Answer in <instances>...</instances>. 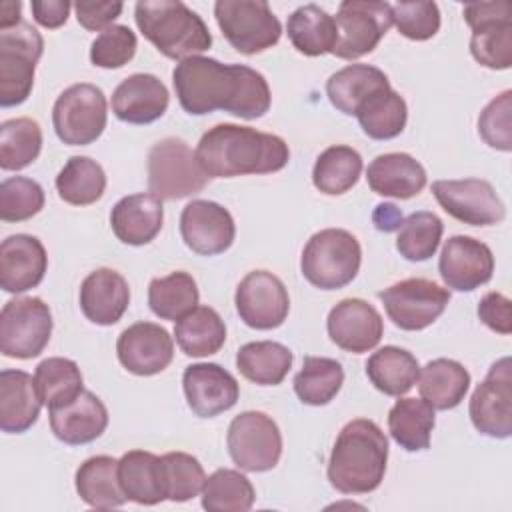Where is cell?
I'll list each match as a JSON object with an SVG mask.
<instances>
[{"instance_id":"cell-30","label":"cell","mask_w":512,"mask_h":512,"mask_svg":"<svg viewBox=\"0 0 512 512\" xmlns=\"http://www.w3.org/2000/svg\"><path fill=\"white\" fill-rule=\"evenodd\" d=\"M388 76L370 64H348L326 82L330 104L346 116H356L358 108L378 90L388 88Z\"/></svg>"},{"instance_id":"cell-32","label":"cell","mask_w":512,"mask_h":512,"mask_svg":"<svg viewBox=\"0 0 512 512\" xmlns=\"http://www.w3.org/2000/svg\"><path fill=\"white\" fill-rule=\"evenodd\" d=\"M74 484L80 500L98 510L118 508L128 500L118 482V460L106 454L84 460L76 470Z\"/></svg>"},{"instance_id":"cell-11","label":"cell","mask_w":512,"mask_h":512,"mask_svg":"<svg viewBox=\"0 0 512 512\" xmlns=\"http://www.w3.org/2000/svg\"><path fill=\"white\" fill-rule=\"evenodd\" d=\"M472 28L470 52L474 60L492 70L512 66V4L508 0L472 2L462 8Z\"/></svg>"},{"instance_id":"cell-19","label":"cell","mask_w":512,"mask_h":512,"mask_svg":"<svg viewBox=\"0 0 512 512\" xmlns=\"http://www.w3.org/2000/svg\"><path fill=\"white\" fill-rule=\"evenodd\" d=\"M438 272L448 288L458 292H472L492 278V250L472 236H452L444 242L440 252Z\"/></svg>"},{"instance_id":"cell-23","label":"cell","mask_w":512,"mask_h":512,"mask_svg":"<svg viewBox=\"0 0 512 512\" xmlns=\"http://www.w3.org/2000/svg\"><path fill=\"white\" fill-rule=\"evenodd\" d=\"M48 268L44 244L30 234H12L0 244V286L8 294L36 288Z\"/></svg>"},{"instance_id":"cell-53","label":"cell","mask_w":512,"mask_h":512,"mask_svg":"<svg viewBox=\"0 0 512 512\" xmlns=\"http://www.w3.org/2000/svg\"><path fill=\"white\" fill-rule=\"evenodd\" d=\"M124 4L122 2H88V0H80L74 4V12H76V20L82 28L90 30V32H102L108 26H112V22L122 14Z\"/></svg>"},{"instance_id":"cell-29","label":"cell","mask_w":512,"mask_h":512,"mask_svg":"<svg viewBox=\"0 0 512 512\" xmlns=\"http://www.w3.org/2000/svg\"><path fill=\"white\" fill-rule=\"evenodd\" d=\"M42 398L34 378L24 370L0 372V428L6 434H22L40 416Z\"/></svg>"},{"instance_id":"cell-45","label":"cell","mask_w":512,"mask_h":512,"mask_svg":"<svg viewBox=\"0 0 512 512\" xmlns=\"http://www.w3.org/2000/svg\"><path fill=\"white\" fill-rule=\"evenodd\" d=\"M202 508L208 512H246L252 508L256 492L252 482L238 470L218 468L202 486Z\"/></svg>"},{"instance_id":"cell-12","label":"cell","mask_w":512,"mask_h":512,"mask_svg":"<svg viewBox=\"0 0 512 512\" xmlns=\"http://www.w3.org/2000/svg\"><path fill=\"white\" fill-rule=\"evenodd\" d=\"M232 462L244 472L272 470L282 456L278 424L264 412L246 410L232 418L226 434Z\"/></svg>"},{"instance_id":"cell-25","label":"cell","mask_w":512,"mask_h":512,"mask_svg":"<svg viewBox=\"0 0 512 512\" xmlns=\"http://www.w3.org/2000/svg\"><path fill=\"white\" fill-rule=\"evenodd\" d=\"M130 304V288L126 278L112 268H98L90 272L80 284V310L98 324H116Z\"/></svg>"},{"instance_id":"cell-38","label":"cell","mask_w":512,"mask_h":512,"mask_svg":"<svg viewBox=\"0 0 512 512\" xmlns=\"http://www.w3.org/2000/svg\"><path fill=\"white\" fill-rule=\"evenodd\" d=\"M434 424V408L424 398H400L388 412V432L408 452H420L430 446Z\"/></svg>"},{"instance_id":"cell-43","label":"cell","mask_w":512,"mask_h":512,"mask_svg":"<svg viewBox=\"0 0 512 512\" xmlns=\"http://www.w3.org/2000/svg\"><path fill=\"white\" fill-rule=\"evenodd\" d=\"M34 382L42 398V404H46L48 410L62 408L74 402L84 390V380L78 364L70 358L60 356L42 360L36 366Z\"/></svg>"},{"instance_id":"cell-46","label":"cell","mask_w":512,"mask_h":512,"mask_svg":"<svg viewBox=\"0 0 512 512\" xmlns=\"http://www.w3.org/2000/svg\"><path fill=\"white\" fill-rule=\"evenodd\" d=\"M42 150V130L32 118H12L0 124V168L22 170Z\"/></svg>"},{"instance_id":"cell-52","label":"cell","mask_w":512,"mask_h":512,"mask_svg":"<svg viewBox=\"0 0 512 512\" xmlns=\"http://www.w3.org/2000/svg\"><path fill=\"white\" fill-rule=\"evenodd\" d=\"M510 112H512V90H504L496 98H492L478 118V134L480 138L502 152L512 150V128H510Z\"/></svg>"},{"instance_id":"cell-21","label":"cell","mask_w":512,"mask_h":512,"mask_svg":"<svg viewBox=\"0 0 512 512\" xmlns=\"http://www.w3.org/2000/svg\"><path fill=\"white\" fill-rule=\"evenodd\" d=\"M326 330L338 348L362 354L378 346L384 334V320L370 302L362 298H344L330 310Z\"/></svg>"},{"instance_id":"cell-10","label":"cell","mask_w":512,"mask_h":512,"mask_svg":"<svg viewBox=\"0 0 512 512\" xmlns=\"http://www.w3.org/2000/svg\"><path fill=\"white\" fill-rule=\"evenodd\" d=\"M52 334V312L42 298L8 300L0 312V352L8 358L30 360L42 354Z\"/></svg>"},{"instance_id":"cell-39","label":"cell","mask_w":512,"mask_h":512,"mask_svg":"<svg viewBox=\"0 0 512 512\" xmlns=\"http://www.w3.org/2000/svg\"><path fill=\"white\" fill-rule=\"evenodd\" d=\"M106 190L104 168L90 156H70L56 176L60 200L72 206H90Z\"/></svg>"},{"instance_id":"cell-27","label":"cell","mask_w":512,"mask_h":512,"mask_svg":"<svg viewBox=\"0 0 512 512\" xmlns=\"http://www.w3.org/2000/svg\"><path fill=\"white\" fill-rule=\"evenodd\" d=\"M164 208L154 194H130L120 198L110 212V226L116 238L128 246H144L162 230Z\"/></svg>"},{"instance_id":"cell-6","label":"cell","mask_w":512,"mask_h":512,"mask_svg":"<svg viewBox=\"0 0 512 512\" xmlns=\"http://www.w3.org/2000/svg\"><path fill=\"white\" fill-rule=\"evenodd\" d=\"M148 190L160 200H180L194 196L208 184L206 172L196 160V152L182 138L158 140L148 152Z\"/></svg>"},{"instance_id":"cell-8","label":"cell","mask_w":512,"mask_h":512,"mask_svg":"<svg viewBox=\"0 0 512 512\" xmlns=\"http://www.w3.org/2000/svg\"><path fill=\"white\" fill-rule=\"evenodd\" d=\"M214 16L230 46L246 56L276 46L282 36V24L264 0H218Z\"/></svg>"},{"instance_id":"cell-18","label":"cell","mask_w":512,"mask_h":512,"mask_svg":"<svg viewBox=\"0 0 512 512\" xmlns=\"http://www.w3.org/2000/svg\"><path fill=\"white\" fill-rule=\"evenodd\" d=\"M180 234L184 244L200 256L226 252L236 238L232 214L212 200H192L182 208Z\"/></svg>"},{"instance_id":"cell-9","label":"cell","mask_w":512,"mask_h":512,"mask_svg":"<svg viewBox=\"0 0 512 512\" xmlns=\"http://www.w3.org/2000/svg\"><path fill=\"white\" fill-rule=\"evenodd\" d=\"M108 120L104 92L88 82L68 86L54 102L56 136L70 146H88L100 138Z\"/></svg>"},{"instance_id":"cell-16","label":"cell","mask_w":512,"mask_h":512,"mask_svg":"<svg viewBox=\"0 0 512 512\" xmlns=\"http://www.w3.org/2000/svg\"><path fill=\"white\" fill-rule=\"evenodd\" d=\"M432 194L444 212L470 226H492L506 216V206L494 186L480 178L436 180Z\"/></svg>"},{"instance_id":"cell-47","label":"cell","mask_w":512,"mask_h":512,"mask_svg":"<svg viewBox=\"0 0 512 512\" xmlns=\"http://www.w3.org/2000/svg\"><path fill=\"white\" fill-rule=\"evenodd\" d=\"M442 232L444 224L434 212H412L408 218L402 220L398 228L396 250L410 262H424L436 254Z\"/></svg>"},{"instance_id":"cell-49","label":"cell","mask_w":512,"mask_h":512,"mask_svg":"<svg viewBox=\"0 0 512 512\" xmlns=\"http://www.w3.org/2000/svg\"><path fill=\"white\" fill-rule=\"evenodd\" d=\"M44 208L42 186L26 176H12L0 184V218L24 222Z\"/></svg>"},{"instance_id":"cell-51","label":"cell","mask_w":512,"mask_h":512,"mask_svg":"<svg viewBox=\"0 0 512 512\" xmlns=\"http://www.w3.org/2000/svg\"><path fill=\"white\" fill-rule=\"evenodd\" d=\"M392 24L410 40L422 42L440 30V10L436 2H396L390 4Z\"/></svg>"},{"instance_id":"cell-4","label":"cell","mask_w":512,"mask_h":512,"mask_svg":"<svg viewBox=\"0 0 512 512\" xmlns=\"http://www.w3.org/2000/svg\"><path fill=\"white\" fill-rule=\"evenodd\" d=\"M134 20L142 36L166 58L182 62L212 46L206 22L180 0L136 2Z\"/></svg>"},{"instance_id":"cell-50","label":"cell","mask_w":512,"mask_h":512,"mask_svg":"<svg viewBox=\"0 0 512 512\" xmlns=\"http://www.w3.org/2000/svg\"><path fill=\"white\" fill-rule=\"evenodd\" d=\"M138 48L136 34L124 24H112L90 44V62L98 68L114 70L128 64Z\"/></svg>"},{"instance_id":"cell-13","label":"cell","mask_w":512,"mask_h":512,"mask_svg":"<svg viewBox=\"0 0 512 512\" xmlns=\"http://www.w3.org/2000/svg\"><path fill=\"white\" fill-rule=\"evenodd\" d=\"M378 298L400 330L418 332L440 318L450 302V292L426 278H406L380 290Z\"/></svg>"},{"instance_id":"cell-22","label":"cell","mask_w":512,"mask_h":512,"mask_svg":"<svg viewBox=\"0 0 512 512\" xmlns=\"http://www.w3.org/2000/svg\"><path fill=\"white\" fill-rule=\"evenodd\" d=\"M182 388L190 410L200 418H214L230 410L240 396L236 378L214 362H198L186 366Z\"/></svg>"},{"instance_id":"cell-41","label":"cell","mask_w":512,"mask_h":512,"mask_svg":"<svg viewBox=\"0 0 512 512\" xmlns=\"http://www.w3.org/2000/svg\"><path fill=\"white\" fill-rule=\"evenodd\" d=\"M362 174V156L344 144L320 152L312 168V184L328 196H340L356 186Z\"/></svg>"},{"instance_id":"cell-20","label":"cell","mask_w":512,"mask_h":512,"mask_svg":"<svg viewBox=\"0 0 512 512\" xmlns=\"http://www.w3.org/2000/svg\"><path fill=\"white\" fill-rule=\"evenodd\" d=\"M116 354L128 372L136 376H154L170 366L174 358V340L160 324L136 322L118 336Z\"/></svg>"},{"instance_id":"cell-37","label":"cell","mask_w":512,"mask_h":512,"mask_svg":"<svg viewBox=\"0 0 512 512\" xmlns=\"http://www.w3.org/2000/svg\"><path fill=\"white\" fill-rule=\"evenodd\" d=\"M294 354L280 342L258 340L240 346L236 368L240 374L260 386H278L292 368Z\"/></svg>"},{"instance_id":"cell-56","label":"cell","mask_w":512,"mask_h":512,"mask_svg":"<svg viewBox=\"0 0 512 512\" xmlns=\"http://www.w3.org/2000/svg\"><path fill=\"white\" fill-rule=\"evenodd\" d=\"M372 220L380 232H394L402 224V214L394 204H378L372 214Z\"/></svg>"},{"instance_id":"cell-44","label":"cell","mask_w":512,"mask_h":512,"mask_svg":"<svg viewBox=\"0 0 512 512\" xmlns=\"http://www.w3.org/2000/svg\"><path fill=\"white\" fill-rule=\"evenodd\" d=\"M198 298L196 280L184 270L154 278L148 284V306L162 320H180L198 306Z\"/></svg>"},{"instance_id":"cell-34","label":"cell","mask_w":512,"mask_h":512,"mask_svg":"<svg viewBox=\"0 0 512 512\" xmlns=\"http://www.w3.org/2000/svg\"><path fill=\"white\" fill-rule=\"evenodd\" d=\"M286 30L292 46L304 56H322L332 52L338 38L334 16L318 4H304L296 8L288 16Z\"/></svg>"},{"instance_id":"cell-54","label":"cell","mask_w":512,"mask_h":512,"mask_svg":"<svg viewBox=\"0 0 512 512\" xmlns=\"http://www.w3.org/2000/svg\"><path fill=\"white\" fill-rule=\"evenodd\" d=\"M510 298L500 292H488L478 302V318L494 332L508 336L512 332V312Z\"/></svg>"},{"instance_id":"cell-42","label":"cell","mask_w":512,"mask_h":512,"mask_svg":"<svg viewBox=\"0 0 512 512\" xmlns=\"http://www.w3.org/2000/svg\"><path fill=\"white\" fill-rule=\"evenodd\" d=\"M342 384V364L326 356H304L302 368L294 376V392L308 406H326L336 398Z\"/></svg>"},{"instance_id":"cell-3","label":"cell","mask_w":512,"mask_h":512,"mask_svg":"<svg viewBox=\"0 0 512 512\" xmlns=\"http://www.w3.org/2000/svg\"><path fill=\"white\" fill-rule=\"evenodd\" d=\"M388 438L382 428L368 420H350L338 434L330 460L328 480L342 494L374 492L386 472Z\"/></svg>"},{"instance_id":"cell-57","label":"cell","mask_w":512,"mask_h":512,"mask_svg":"<svg viewBox=\"0 0 512 512\" xmlns=\"http://www.w3.org/2000/svg\"><path fill=\"white\" fill-rule=\"evenodd\" d=\"M20 10H22V4L18 0H6L0 4V30L4 28H12L16 24L22 22L20 18Z\"/></svg>"},{"instance_id":"cell-5","label":"cell","mask_w":512,"mask_h":512,"mask_svg":"<svg viewBox=\"0 0 512 512\" xmlns=\"http://www.w3.org/2000/svg\"><path fill=\"white\" fill-rule=\"evenodd\" d=\"M362 262V248L354 234L342 228H324L310 236L302 250V276L320 290L348 286Z\"/></svg>"},{"instance_id":"cell-2","label":"cell","mask_w":512,"mask_h":512,"mask_svg":"<svg viewBox=\"0 0 512 512\" xmlns=\"http://www.w3.org/2000/svg\"><path fill=\"white\" fill-rule=\"evenodd\" d=\"M196 160L208 178L272 174L288 164L290 150L276 134L224 122L202 134Z\"/></svg>"},{"instance_id":"cell-17","label":"cell","mask_w":512,"mask_h":512,"mask_svg":"<svg viewBox=\"0 0 512 512\" xmlns=\"http://www.w3.org/2000/svg\"><path fill=\"white\" fill-rule=\"evenodd\" d=\"M234 304L240 320L256 330L282 326L290 312V296L284 282L268 270L248 272L236 286Z\"/></svg>"},{"instance_id":"cell-15","label":"cell","mask_w":512,"mask_h":512,"mask_svg":"<svg viewBox=\"0 0 512 512\" xmlns=\"http://www.w3.org/2000/svg\"><path fill=\"white\" fill-rule=\"evenodd\" d=\"M512 364L504 356L496 360L486 378L474 388L468 414L474 428L490 438L512 434Z\"/></svg>"},{"instance_id":"cell-24","label":"cell","mask_w":512,"mask_h":512,"mask_svg":"<svg viewBox=\"0 0 512 512\" xmlns=\"http://www.w3.org/2000/svg\"><path fill=\"white\" fill-rule=\"evenodd\" d=\"M170 102L168 88L154 74H132L112 92V112L128 124H150L164 116Z\"/></svg>"},{"instance_id":"cell-48","label":"cell","mask_w":512,"mask_h":512,"mask_svg":"<svg viewBox=\"0 0 512 512\" xmlns=\"http://www.w3.org/2000/svg\"><path fill=\"white\" fill-rule=\"evenodd\" d=\"M160 478L166 500L186 502L202 492L206 474L196 456L168 452L160 456Z\"/></svg>"},{"instance_id":"cell-55","label":"cell","mask_w":512,"mask_h":512,"mask_svg":"<svg viewBox=\"0 0 512 512\" xmlns=\"http://www.w3.org/2000/svg\"><path fill=\"white\" fill-rule=\"evenodd\" d=\"M30 8H32L34 20L40 26L54 30V28H60L62 24H66L72 4L66 0H34L30 4Z\"/></svg>"},{"instance_id":"cell-36","label":"cell","mask_w":512,"mask_h":512,"mask_svg":"<svg viewBox=\"0 0 512 512\" xmlns=\"http://www.w3.org/2000/svg\"><path fill=\"white\" fill-rule=\"evenodd\" d=\"M174 338L180 350L192 358L216 354L226 342V324L210 306H196L176 320Z\"/></svg>"},{"instance_id":"cell-33","label":"cell","mask_w":512,"mask_h":512,"mask_svg":"<svg viewBox=\"0 0 512 512\" xmlns=\"http://www.w3.org/2000/svg\"><path fill=\"white\" fill-rule=\"evenodd\" d=\"M118 482L124 496L142 506L166 500L160 478V456L146 450H130L118 460Z\"/></svg>"},{"instance_id":"cell-28","label":"cell","mask_w":512,"mask_h":512,"mask_svg":"<svg viewBox=\"0 0 512 512\" xmlns=\"http://www.w3.org/2000/svg\"><path fill=\"white\" fill-rule=\"evenodd\" d=\"M366 180L372 192L380 196L408 200L424 190L426 170L406 152H388L376 156L368 164Z\"/></svg>"},{"instance_id":"cell-35","label":"cell","mask_w":512,"mask_h":512,"mask_svg":"<svg viewBox=\"0 0 512 512\" xmlns=\"http://www.w3.org/2000/svg\"><path fill=\"white\" fill-rule=\"evenodd\" d=\"M420 364L416 356L400 346L378 348L366 362V376L386 396L400 398L418 380Z\"/></svg>"},{"instance_id":"cell-26","label":"cell","mask_w":512,"mask_h":512,"mask_svg":"<svg viewBox=\"0 0 512 512\" xmlns=\"http://www.w3.org/2000/svg\"><path fill=\"white\" fill-rule=\"evenodd\" d=\"M48 416L54 436L70 446L94 442L108 426V410L90 390H82L74 402L62 408L48 410Z\"/></svg>"},{"instance_id":"cell-31","label":"cell","mask_w":512,"mask_h":512,"mask_svg":"<svg viewBox=\"0 0 512 512\" xmlns=\"http://www.w3.org/2000/svg\"><path fill=\"white\" fill-rule=\"evenodd\" d=\"M416 382L420 396L434 410H452L464 400L470 388V374L456 360L436 358L420 368Z\"/></svg>"},{"instance_id":"cell-14","label":"cell","mask_w":512,"mask_h":512,"mask_svg":"<svg viewBox=\"0 0 512 512\" xmlns=\"http://www.w3.org/2000/svg\"><path fill=\"white\" fill-rule=\"evenodd\" d=\"M338 38L330 54L342 60H356L370 54L392 26L388 2L344 0L334 16Z\"/></svg>"},{"instance_id":"cell-7","label":"cell","mask_w":512,"mask_h":512,"mask_svg":"<svg viewBox=\"0 0 512 512\" xmlns=\"http://www.w3.org/2000/svg\"><path fill=\"white\" fill-rule=\"evenodd\" d=\"M42 50L40 32L24 20L0 30V106L10 108L28 100Z\"/></svg>"},{"instance_id":"cell-1","label":"cell","mask_w":512,"mask_h":512,"mask_svg":"<svg viewBox=\"0 0 512 512\" xmlns=\"http://www.w3.org/2000/svg\"><path fill=\"white\" fill-rule=\"evenodd\" d=\"M172 84L180 106L194 116L214 110L244 120L268 112L272 96L266 78L244 64H222L208 56H192L176 64Z\"/></svg>"},{"instance_id":"cell-40","label":"cell","mask_w":512,"mask_h":512,"mask_svg":"<svg viewBox=\"0 0 512 512\" xmlns=\"http://www.w3.org/2000/svg\"><path fill=\"white\" fill-rule=\"evenodd\" d=\"M358 124L368 138L390 140L402 134L408 120V106L392 86L372 94L356 112Z\"/></svg>"}]
</instances>
